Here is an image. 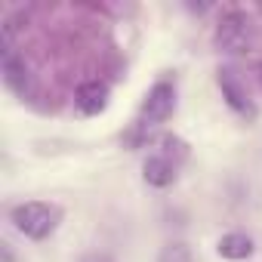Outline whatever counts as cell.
<instances>
[{"instance_id":"cell-1","label":"cell","mask_w":262,"mask_h":262,"mask_svg":"<svg viewBox=\"0 0 262 262\" xmlns=\"http://www.w3.org/2000/svg\"><path fill=\"white\" fill-rule=\"evenodd\" d=\"M10 222H13V228L22 237H28V241H47L59 228V222H62V207L50 204V201H25V204L13 207Z\"/></svg>"},{"instance_id":"cell-2","label":"cell","mask_w":262,"mask_h":262,"mask_svg":"<svg viewBox=\"0 0 262 262\" xmlns=\"http://www.w3.org/2000/svg\"><path fill=\"white\" fill-rule=\"evenodd\" d=\"M213 37H216V47L222 53H247L253 47V22L244 13L228 10L216 22V34Z\"/></svg>"},{"instance_id":"cell-3","label":"cell","mask_w":262,"mask_h":262,"mask_svg":"<svg viewBox=\"0 0 262 262\" xmlns=\"http://www.w3.org/2000/svg\"><path fill=\"white\" fill-rule=\"evenodd\" d=\"M173 108H176V83L170 77H164L148 90V96L142 102V123H148V126L167 123L173 117Z\"/></svg>"},{"instance_id":"cell-4","label":"cell","mask_w":262,"mask_h":262,"mask_svg":"<svg viewBox=\"0 0 262 262\" xmlns=\"http://www.w3.org/2000/svg\"><path fill=\"white\" fill-rule=\"evenodd\" d=\"M219 90H222V99L228 102V108H231L237 117H244V120H253V117H256V105L250 102V96H247V90L241 86V80L234 77V71H228V68L219 71Z\"/></svg>"},{"instance_id":"cell-5","label":"cell","mask_w":262,"mask_h":262,"mask_svg":"<svg viewBox=\"0 0 262 262\" xmlns=\"http://www.w3.org/2000/svg\"><path fill=\"white\" fill-rule=\"evenodd\" d=\"M108 99H111V90H108V83H102V80H86V83H80L77 93H74V105H77V111L86 114V117L102 114V111L108 108Z\"/></svg>"},{"instance_id":"cell-6","label":"cell","mask_w":262,"mask_h":262,"mask_svg":"<svg viewBox=\"0 0 262 262\" xmlns=\"http://www.w3.org/2000/svg\"><path fill=\"white\" fill-rule=\"evenodd\" d=\"M176 164H170L164 155H151V158H145V164H142V176H145V182L151 185V188H167V185H173L176 182Z\"/></svg>"},{"instance_id":"cell-7","label":"cell","mask_w":262,"mask_h":262,"mask_svg":"<svg viewBox=\"0 0 262 262\" xmlns=\"http://www.w3.org/2000/svg\"><path fill=\"white\" fill-rule=\"evenodd\" d=\"M216 253L222 259H228V262H244V259L253 256V237L244 234V231H228V234L219 237Z\"/></svg>"},{"instance_id":"cell-8","label":"cell","mask_w":262,"mask_h":262,"mask_svg":"<svg viewBox=\"0 0 262 262\" xmlns=\"http://www.w3.org/2000/svg\"><path fill=\"white\" fill-rule=\"evenodd\" d=\"M158 262H194V253L188 244L182 241H170L161 253H158Z\"/></svg>"},{"instance_id":"cell-9","label":"cell","mask_w":262,"mask_h":262,"mask_svg":"<svg viewBox=\"0 0 262 262\" xmlns=\"http://www.w3.org/2000/svg\"><path fill=\"white\" fill-rule=\"evenodd\" d=\"M161 148H164L161 155H164L170 164H176V167L188 158V145H185L179 136H164V139H161Z\"/></svg>"},{"instance_id":"cell-10","label":"cell","mask_w":262,"mask_h":262,"mask_svg":"<svg viewBox=\"0 0 262 262\" xmlns=\"http://www.w3.org/2000/svg\"><path fill=\"white\" fill-rule=\"evenodd\" d=\"M80 262H114V259H111V253H105V250H93V253L80 256Z\"/></svg>"}]
</instances>
